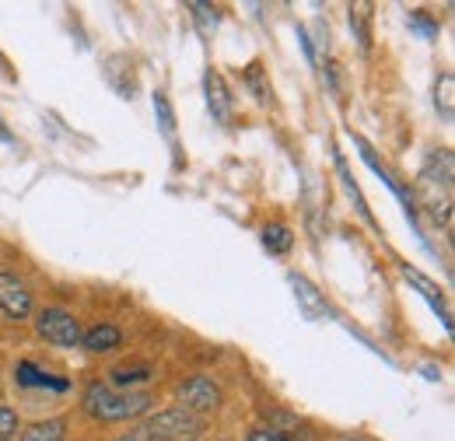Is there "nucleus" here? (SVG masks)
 I'll return each mask as SVG.
<instances>
[{"instance_id": "obj_1", "label": "nucleus", "mask_w": 455, "mask_h": 441, "mask_svg": "<svg viewBox=\"0 0 455 441\" xmlns=\"http://www.w3.org/2000/svg\"><path fill=\"white\" fill-rule=\"evenodd\" d=\"M420 200L431 211V218L449 224L452 218V155H431L420 172Z\"/></svg>"}, {"instance_id": "obj_2", "label": "nucleus", "mask_w": 455, "mask_h": 441, "mask_svg": "<svg viewBox=\"0 0 455 441\" xmlns=\"http://www.w3.org/2000/svg\"><path fill=\"white\" fill-rule=\"evenodd\" d=\"M148 406H151L148 396H137V392L119 396L113 389L99 386V382L88 386V392H84V410H88L92 417H99V421H130V417L144 413Z\"/></svg>"}, {"instance_id": "obj_3", "label": "nucleus", "mask_w": 455, "mask_h": 441, "mask_svg": "<svg viewBox=\"0 0 455 441\" xmlns=\"http://www.w3.org/2000/svg\"><path fill=\"white\" fill-rule=\"evenodd\" d=\"M144 431H148V438L155 441H179V438H196L204 431V424L189 410H162L158 417L148 421Z\"/></svg>"}, {"instance_id": "obj_4", "label": "nucleus", "mask_w": 455, "mask_h": 441, "mask_svg": "<svg viewBox=\"0 0 455 441\" xmlns=\"http://www.w3.org/2000/svg\"><path fill=\"white\" fill-rule=\"evenodd\" d=\"M39 333L53 343V347H77L81 343V326H77V319L70 316V312H63V309H46V312H39Z\"/></svg>"}, {"instance_id": "obj_5", "label": "nucleus", "mask_w": 455, "mask_h": 441, "mask_svg": "<svg viewBox=\"0 0 455 441\" xmlns=\"http://www.w3.org/2000/svg\"><path fill=\"white\" fill-rule=\"evenodd\" d=\"M179 399L186 403L182 410H200V413H207V410H218V406H221V389L214 386L211 379L196 375V379H186V382L179 386Z\"/></svg>"}, {"instance_id": "obj_6", "label": "nucleus", "mask_w": 455, "mask_h": 441, "mask_svg": "<svg viewBox=\"0 0 455 441\" xmlns=\"http://www.w3.org/2000/svg\"><path fill=\"white\" fill-rule=\"evenodd\" d=\"M0 312L7 319H25L32 312V291L14 274H0Z\"/></svg>"}, {"instance_id": "obj_7", "label": "nucleus", "mask_w": 455, "mask_h": 441, "mask_svg": "<svg viewBox=\"0 0 455 441\" xmlns=\"http://www.w3.org/2000/svg\"><path fill=\"white\" fill-rule=\"evenodd\" d=\"M207 102H211V112L218 123H231V99H228V88L221 81V74H207Z\"/></svg>"}, {"instance_id": "obj_8", "label": "nucleus", "mask_w": 455, "mask_h": 441, "mask_svg": "<svg viewBox=\"0 0 455 441\" xmlns=\"http://www.w3.org/2000/svg\"><path fill=\"white\" fill-rule=\"evenodd\" d=\"M403 277H406L413 287H420V294L431 301V309L442 316V323H445V330H449V326H452V319H449V309H445V301H442V291H438V287H435L427 277L417 274V270H410V267H403Z\"/></svg>"}, {"instance_id": "obj_9", "label": "nucleus", "mask_w": 455, "mask_h": 441, "mask_svg": "<svg viewBox=\"0 0 455 441\" xmlns=\"http://www.w3.org/2000/svg\"><path fill=\"white\" fill-rule=\"evenodd\" d=\"M291 284H294V294H298V301H301L305 316H312V319H319V316H330L326 301L319 298V291H315V287H312L305 277H291Z\"/></svg>"}, {"instance_id": "obj_10", "label": "nucleus", "mask_w": 455, "mask_h": 441, "mask_svg": "<svg viewBox=\"0 0 455 441\" xmlns=\"http://www.w3.org/2000/svg\"><path fill=\"white\" fill-rule=\"evenodd\" d=\"M263 245H267L270 253L284 256L287 249L294 245V235H291V228H287V224H267V228H263Z\"/></svg>"}, {"instance_id": "obj_11", "label": "nucleus", "mask_w": 455, "mask_h": 441, "mask_svg": "<svg viewBox=\"0 0 455 441\" xmlns=\"http://www.w3.org/2000/svg\"><path fill=\"white\" fill-rule=\"evenodd\" d=\"M119 340H123V336H119L116 326H95L92 333H84V347H88V350H95V354L119 347Z\"/></svg>"}, {"instance_id": "obj_12", "label": "nucleus", "mask_w": 455, "mask_h": 441, "mask_svg": "<svg viewBox=\"0 0 455 441\" xmlns=\"http://www.w3.org/2000/svg\"><path fill=\"white\" fill-rule=\"evenodd\" d=\"M63 435H67V424L63 421H43V424H32L21 435V441H63Z\"/></svg>"}, {"instance_id": "obj_13", "label": "nucleus", "mask_w": 455, "mask_h": 441, "mask_svg": "<svg viewBox=\"0 0 455 441\" xmlns=\"http://www.w3.org/2000/svg\"><path fill=\"white\" fill-rule=\"evenodd\" d=\"M14 379L21 382V386H57L63 389V382H50L43 372H36L32 365H18V372H14Z\"/></svg>"}, {"instance_id": "obj_14", "label": "nucleus", "mask_w": 455, "mask_h": 441, "mask_svg": "<svg viewBox=\"0 0 455 441\" xmlns=\"http://www.w3.org/2000/svg\"><path fill=\"white\" fill-rule=\"evenodd\" d=\"M350 25L357 28V43H361V50H368V7H364V4L350 7Z\"/></svg>"}, {"instance_id": "obj_15", "label": "nucleus", "mask_w": 455, "mask_h": 441, "mask_svg": "<svg viewBox=\"0 0 455 441\" xmlns=\"http://www.w3.org/2000/svg\"><path fill=\"white\" fill-rule=\"evenodd\" d=\"M11 438H18V413L7 410V406H0V441H11Z\"/></svg>"}, {"instance_id": "obj_16", "label": "nucleus", "mask_w": 455, "mask_h": 441, "mask_svg": "<svg viewBox=\"0 0 455 441\" xmlns=\"http://www.w3.org/2000/svg\"><path fill=\"white\" fill-rule=\"evenodd\" d=\"M113 379L119 386H126V382H144V379H151V372H148V368H116Z\"/></svg>"}, {"instance_id": "obj_17", "label": "nucleus", "mask_w": 455, "mask_h": 441, "mask_svg": "<svg viewBox=\"0 0 455 441\" xmlns=\"http://www.w3.org/2000/svg\"><path fill=\"white\" fill-rule=\"evenodd\" d=\"M442 106H445V116H452V74L442 77Z\"/></svg>"}, {"instance_id": "obj_18", "label": "nucleus", "mask_w": 455, "mask_h": 441, "mask_svg": "<svg viewBox=\"0 0 455 441\" xmlns=\"http://www.w3.org/2000/svg\"><path fill=\"white\" fill-rule=\"evenodd\" d=\"M249 441H287L284 435H277L274 428H256L252 435H249Z\"/></svg>"}, {"instance_id": "obj_19", "label": "nucleus", "mask_w": 455, "mask_h": 441, "mask_svg": "<svg viewBox=\"0 0 455 441\" xmlns=\"http://www.w3.org/2000/svg\"><path fill=\"white\" fill-rule=\"evenodd\" d=\"M413 25H417V28H424V36H435V32H438V28H435V25H431L424 14H413Z\"/></svg>"}, {"instance_id": "obj_20", "label": "nucleus", "mask_w": 455, "mask_h": 441, "mask_svg": "<svg viewBox=\"0 0 455 441\" xmlns=\"http://www.w3.org/2000/svg\"><path fill=\"white\" fill-rule=\"evenodd\" d=\"M0 140H7V130H4V126H0Z\"/></svg>"}, {"instance_id": "obj_21", "label": "nucleus", "mask_w": 455, "mask_h": 441, "mask_svg": "<svg viewBox=\"0 0 455 441\" xmlns=\"http://www.w3.org/2000/svg\"><path fill=\"white\" fill-rule=\"evenodd\" d=\"M119 441H140V438H119Z\"/></svg>"}]
</instances>
